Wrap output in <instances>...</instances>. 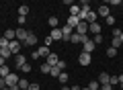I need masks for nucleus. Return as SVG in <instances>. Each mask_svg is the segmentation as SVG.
Masks as SVG:
<instances>
[{"mask_svg": "<svg viewBox=\"0 0 123 90\" xmlns=\"http://www.w3.org/2000/svg\"><path fill=\"white\" fill-rule=\"evenodd\" d=\"M121 88H123V84H121Z\"/></svg>", "mask_w": 123, "mask_h": 90, "instance_id": "obj_52", "label": "nucleus"}, {"mask_svg": "<svg viewBox=\"0 0 123 90\" xmlns=\"http://www.w3.org/2000/svg\"><path fill=\"white\" fill-rule=\"evenodd\" d=\"M10 90H21V88H18V86H12V88H10Z\"/></svg>", "mask_w": 123, "mask_h": 90, "instance_id": "obj_48", "label": "nucleus"}, {"mask_svg": "<svg viewBox=\"0 0 123 90\" xmlns=\"http://www.w3.org/2000/svg\"><path fill=\"white\" fill-rule=\"evenodd\" d=\"M105 23H107V25H109V27H113V25H115V23H117V21H115V17H113V14H109V17L105 18Z\"/></svg>", "mask_w": 123, "mask_h": 90, "instance_id": "obj_33", "label": "nucleus"}, {"mask_svg": "<svg viewBox=\"0 0 123 90\" xmlns=\"http://www.w3.org/2000/svg\"><path fill=\"white\" fill-rule=\"evenodd\" d=\"M17 23H18V25L23 27V25H25V23H27V17H18V18H17Z\"/></svg>", "mask_w": 123, "mask_h": 90, "instance_id": "obj_40", "label": "nucleus"}, {"mask_svg": "<svg viewBox=\"0 0 123 90\" xmlns=\"http://www.w3.org/2000/svg\"><path fill=\"white\" fill-rule=\"evenodd\" d=\"M121 33H123V31H121V29H117V27H115V29L111 31V35H113V37H119V35H121Z\"/></svg>", "mask_w": 123, "mask_h": 90, "instance_id": "obj_39", "label": "nucleus"}, {"mask_svg": "<svg viewBox=\"0 0 123 90\" xmlns=\"http://www.w3.org/2000/svg\"><path fill=\"white\" fill-rule=\"evenodd\" d=\"M76 35H88V23H78V27L74 29Z\"/></svg>", "mask_w": 123, "mask_h": 90, "instance_id": "obj_9", "label": "nucleus"}, {"mask_svg": "<svg viewBox=\"0 0 123 90\" xmlns=\"http://www.w3.org/2000/svg\"><path fill=\"white\" fill-rule=\"evenodd\" d=\"M27 35H29V31H27V29H23V27H18V29H17V39H18L21 43H25Z\"/></svg>", "mask_w": 123, "mask_h": 90, "instance_id": "obj_12", "label": "nucleus"}, {"mask_svg": "<svg viewBox=\"0 0 123 90\" xmlns=\"http://www.w3.org/2000/svg\"><path fill=\"white\" fill-rule=\"evenodd\" d=\"M117 49H113V47H109V49H107V55H109V57H115V55H117Z\"/></svg>", "mask_w": 123, "mask_h": 90, "instance_id": "obj_35", "label": "nucleus"}, {"mask_svg": "<svg viewBox=\"0 0 123 90\" xmlns=\"http://www.w3.org/2000/svg\"><path fill=\"white\" fill-rule=\"evenodd\" d=\"M121 45H123V43H121V39H119V37H111V45H109V47H113V49H117V51H119Z\"/></svg>", "mask_w": 123, "mask_h": 90, "instance_id": "obj_19", "label": "nucleus"}, {"mask_svg": "<svg viewBox=\"0 0 123 90\" xmlns=\"http://www.w3.org/2000/svg\"><path fill=\"white\" fill-rule=\"evenodd\" d=\"M109 80H111V74H107V72H103L101 76H98V84H109Z\"/></svg>", "mask_w": 123, "mask_h": 90, "instance_id": "obj_20", "label": "nucleus"}, {"mask_svg": "<svg viewBox=\"0 0 123 90\" xmlns=\"http://www.w3.org/2000/svg\"><path fill=\"white\" fill-rule=\"evenodd\" d=\"M23 64H27V57L23 55V53H18V55H14V68L18 70V68H21Z\"/></svg>", "mask_w": 123, "mask_h": 90, "instance_id": "obj_13", "label": "nucleus"}, {"mask_svg": "<svg viewBox=\"0 0 123 90\" xmlns=\"http://www.w3.org/2000/svg\"><path fill=\"white\" fill-rule=\"evenodd\" d=\"M51 41H53L51 37H45V47H49V45H51Z\"/></svg>", "mask_w": 123, "mask_h": 90, "instance_id": "obj_44", "label": "nucleus"}, {"mask_svg": "<svg viewBox=\"0 0 123 90\" xmlns=\"http://www.w3.org/2000/svg\"><path fill=\"white\" fill-rule=\"evenodd\" d=\"M119 39H121V43H123V33H121V35H119Z\"/></svg>", "mask_w": 123, "mask_h": 90, "instance_id": "obj_49", "label": "nucleus"}, {"mask_svg": "<svg viewBox=\"0 0 123 90\" xmlns=\"http://www.w3.org/2000/svg\"><path fill=\"white\" fill-rule=\"evenodd\" d=\"M18 80H21V78H18V74H14V72H10L8 76L4 78V82H6V86H8V88L17 86V84H18Z\"/></svg>", "mask_w": 123, "mask_h": 90, "instance_id": "obj_2", "label": "nucleus"}, {"mask_svg": "<svg viewBox=\"0 0 123 90\" xmlns=\"http://www.w3.org/2000/svg\"><path fill=\"white\" fill-rule=\"evenodd\" d=\"M10 72H12V70H10L8 66H2V68H0V78H6Z\"/></svg>", "mask_w": 123, "mask_h": 90, "instance_id": "obj_24", "label": "nucleus"}, {"mask_svg": "<svg viewBox=\"0 0 123 90\" xmlns=\"http://www.w3.org/2000/svg\"><path fill=\"white\" fill-rule=\"evenodd\" d=\"M107 4H111V6H121L123 2H121V0H109V2H107Z\"/></svg>", "mask_w": 123, "mask_h": 90, "instance_id": "obj_38", "label": "nucleus"}, {"mask_svg": "<svg viewBox=\"0 0 123 90\" xmlns=\"http://www.w3.org/2000/svg\"><path fill=\"white\" fill-rule=\"evenodd\" d=\"M82 90H88V88H82Z\"/></svg>", "mask_w": 123, "mask_h": 90, "instance_id": "obj_50", "label": "nucleus"}, {"mask_svg": "<svg viewBox=\"0 0 123 90\" xmlns=\"http://www.w3.org/2000/svg\"><path fill=\"white\" fill-rule=\"evenodd\" d=\"M97 18H98L97 10H90V12H88V17H86V23H88V25H92V23H97Z\"/></svg>", "mask_w": 123, "mask_h": 90, "instance_id": "obj_18", "label": "nucleus"}, {"mask_svg": "<svg viewBox=\"0 0 123 90\" xmlns=\"http://www.w3.org/2000/svg\"><path fill=\"white\" fill-rule=\"evenodd\" d=\"M4 88H8V86H6V82H4V78H0V90H4Z\"/></svg>", "mask_w": 123, "mask_h": 90, "instance_id": "obj_41", "label": "nucleus"}, {"mask_svg": "<svg viewBox=\"0 0 123 90\" xmlns=\"http://www.w3.org/2000/svg\"><path fill=\"white\" fill-rule=\"evenodd\" d=\"M2 37H4V39H8V41H14V39H17V29H6Z\"/></svg>", "mask_w": 123, "mask_h": 90, "instance_id": "obj_14", "label": "nucleus"}, {"mask_svg": "<svg viewBox=\"0 0 123 90\" xmlns=\"http://www.w3.org/2000/svg\"><path fill=\"white\" fill-rule=\"evenodd\" d=\"M8 49H10V53H12V55H18V53H21V49H23V43L18 41V39H14V41L8 43Z\"/></svg>", "mask_w": 123, "mask_h": 90, "instance_id": "obj_1", "label": "nucleus"}, {"mask_svg": "<svg viewBox=\"0 0 123 90\" xmlns=\"http://www.w3.org/2000/svg\"><path fill=\"white\" fill-rule=\"evenodd\" d=\"M60 70H57V68H51V72H49V76H53V78H57V76H60Z\"/></svg>", "mask_w": 123, "mask_h": 90, "instance_id": "obj_37", "label": "nucleus"}, {"mask_svg": "<svg viewBox=\"0 0 123 90\" xmlns=\"http://www.w3.org/2000/svg\"><path fill=\"white\" fill-rule=\"evenodd\" d=\"M18 70H21L23 74H29V72H31V64H29V61H27V64H23V66H21V68H18Z\"/></svg>", "mask_w": 123, "mask_h": 90, "instance_id": "obj_30", "label": "nucleus"}, {"mask_svg": "<svg viewBox=\"0 0 123 90\" xmlns=\"http://www.w3.org/2000/svg\"><path fill=\"white\" fill-rule=\"evenodd\" d=\"M53 68H57L60 72H64V70H66V61H64V60H60V61H57L55 66H53Z\"/></svg>", "mask_w": 123, "mask_h": 90, "instance_id": "obj_31", "label": "nucleus"}, {"mask_svg": "<svg viewBox=\"0 0 123 90\" xmlns=\"http://www.w3.org/2000/svg\"><path fill=\"white\" fill-rule=\"evenodd\" d=\"M88 39H90L88 35H76V33H74V35L70 37V41H72V43H76V45H78V43L82 45V43H84V41H88Z\"/></svg>", "mask_w": 123, "mask_h": 90, "instance_id": "obj_8", "label": "nucleus"}, {"mask_svg": "<svg viewBox=\"0 0 123 90\" xmlns=\"http://www.w3.org/2000/svg\"><path fill=\"white\" fill-rule=\"evenodd\" d=\"M0 57H4V60H8V57H12V53H10V49H8V47L0 49Z\"/></svg>", "mask_w": 123, "mask_h": 90, "instance_id": "obj_25", "label": "nucleus"}, {"mask_svg": "<svg viewBox=\"0 0 123 90\" xmlns=\"http://www.w3.org/2000/svg\"><path fill=\"white\" fill-rule=\"evenodd\" d=\"M8 39H4V37H0V49H4V47H8Z\"/></svg>", "mask_w": 123, "mask_h": 90, "instance_id": "obj_34", "label": "nucleus"}, {"mask_svg": "<svg viewBox=\"0 0 123 90\" xmlns=\"http://www.w3.org/2000/svg\"><path fill=\"white\" fill-rule=\"evenodd\" d=\"M97 14H98V17H103V18H107V17L111 14L109 4H101V6H98V10H97Z\"/></svg>", "mask_w": 123, "mask_h": 90, "instance_id": "obj_10", "label": "nucleus"}, {"mask_svg": "<svg viewBox=\"0 0 123 90\" xmlns=\"http://www.w3.org/2000/svg\"><path fill=\"white\" fill-rule=\"evenodd\" d=\"M27 90H39V84H29V88Z\"/></svg>", "mask_w": 123, "mask_h": 90, "instance_id": "obj_42", "label": "nucleus"}, {"mask_svg": "<svg viewBox=\"0 0 123 90\" xmlns=\"http://www.w3.org/2000/svg\"><path fill=\"white\" fill-rule=\"evenodd\" d=\"M109 84H111V86H117V84H119V76H111Z\"/></svg>", "mask_w": 123, "mask_h": 90, "instance_id": "obj_36", "label": "nucleus"}, {"mask_svg": "<svg viewBox=\"0 0 123 90\" xmlns=\"http://www.w3.org/2000/svg\"><path fill=\"white\" fill-rule=\"evenodd\" d=\"M78 23H82V21H78V17H68L66 25H68V27H72V29H76V27H78Z\"/></svg>", "mask_w": 123, "mask_h": 90, "instance_id": "obj_17", "label": "nucleus"}, {"mask_svg": "<svg viewBox=\"0 0 123 90\" xmlns=\"http://www.w3.org/2000/svg\"><path fill=\"white\" fill-rule=\"evenodd\" d=\"M90 61H92V55H90V53H84V51L78 53V64H80V66H90Z\"/></svg>", "mask_w": 123, "mask_h": 90, "instance_id": "obj_4", "label": "nucleus"}, {"mask_svg": "<svg viewBox=\"0 0 123 90\" xmlns=\"http://www.w3.org/2000/svg\"><path fill=\"white\" fill-rule=\"evenodd\" d=\"M60 29H62V37H64L62 41H70V37L74 35V29H72V27H68L66 23H64V25L60 27Z\"/></svg>", "mask_w": 123, "mask_h": 90, "instance_id": "obj_3", "label": "nucleus"}, {"mask_svg": "<svg viewBox=\"0 0 123 90\" xmlns=\"http://www.w3.org/2000/svg\"><path fill=\"white\" fill-rule=\"evenodd\" d=\"M17 86H18V88H21V90H27V88H29V82H27L25 78H21V80H18V84H17Z\"/></svg>", "mask_w": 123, "mask_h": 90, "instance_id": "obj_28", "label": "nucleus"}, {"mask_svg": "<svg viewBox=\"0 0 123 90\" xmlns=\"http://www.w3.org/2000/svg\"><path fill=\"white\" fill-rule=\"evenodd\" d=\"M27 14H29V6L21 4V6H18V17H27Z\"/></svg>", "mask_w": 123, "mask_h": 90, "instance_id": "obj_23", "label": "nucleus"}, {"mask_svg": "<svg viewBox=\"0 0 123 90\" xmlns=\"http://www.w3.org/2000/svg\"><path fill=\"white\" fill-rule=\"evenodd\" d=\"M90 39L94 41V45H101V43H103V39H105V37H103V35H94V37H90Z\"/></svg>", "mask_w": 123, "mask_h": 90, "instance_id": "obj_32", "label": "nucleus"}, {"mask_svg": "<svg viewBox=\"0 0 123 90\" xmlns=\"http://www.w3.org/2000/svg\"><path fill=\"white\" fill-rule=\"evenodd\" d=\"M39 70H41V74H49V72H51V66H49V64H45V61H43Z\"/></svg>", "mask_w": 123, "mask_h": 90, "instance_id": "obj_29", "label": "nucleus"}, {"mask_svg": "<svg viewBox=\"0 0 123 90\" xmlns=\"http://www.w3.org/2000/svg\"><path fill=\"white\" fill-rule=\"evenodd\" d=\"M57 61H60V57H57L55 53H49V55H47V60H45V64H49V66L53 68V66H55Z\"/></svg>", "mask_w": 123, "mask_h": 90, "instance_id": "obj_16", "label": "nucleus"}, {"mask_svg": "<svg viewBox=\"0 0 123 90\" xmlns=\"http://www.w3.org/2000/svg\"><path fill=\"white\" fill-rule=\"evenodd\" d=\"M101 31H103V27H101V23H92V25H88V33L94 37V35H101Z\"/></svg>", "mask_w": 123, "mask_h": 90, "instance_id": "obj_6", "label": "nucleus"}, {"mask_svg": "<svg viewBox=\"0 0 123 90\" xmlns=\"http://www.w3.org/2000/svg\"><path fill=\"white\" fill-rule=\"evenodd\" d=\"M62 90H70V86H62Z\"/></svg>", "mask_w": 123, "mask_h": 90, "instance_id": "obj_47", "label": "nucleus"}, {"mask_svg": "<svg viewBox=\"0 0 123 90\" xmlns=\"http://www.w3.org/2000/svg\"><path fill=\"white\" fill-rule=\"evenodd\" d=\"M80 14V4H72L70 6V17H78Z\"/></svg>", "mask_w": 123, "mask_h": 90, "instance_id": "obj_22", "label": "nucleus"}, {"mask_svg": "<svg viewBox=\"0 0 123 90\" xmlns=\"http://www.w3.org/2000/svg\"><path fill=\"white\" fill-rule=\"evenodd\" d=\"M101 90H113V86H111V84H103Z\"/></svg>", "mask_w": 123, "mask_h": 90, "instance_id": "obj_43", "label": "nucleus"}, {"mask_svg": "<svg viewBox=\"0 0 123 90\" xmlns=\"http://www.w3.org/2000/svg\"><path fill=\"white\" fill-rule=\"evenodd\" d=\"M23 45H27V47H33V45H37V35L29 31V35H27V39H25V43H23Z\"/></svg>", "mask_w": 123, "mask_h": 90, "instance_id": "obj_5", "label": "nucleus"}, {"mask_svg": "<svg viewBox=\"0 0 123 90\" xmlns=\"http://www.w3.org/2000/svg\"><path fill=\"white\" fill-rule=\"evenodd\" d=\"M119 84H123V74H121V76H119Z\"/></svg>", "mask_w": 123, "mask_h": 90, "instance_id": "obj_46", "label": "nucleus"}, {"mask_svg": "<svg viewBox=\"0 0 123 90\" xmlns=\"http://www.w3.org/2000/svg\"><path fill=\"white\" fill-rule=\"evenodd\" d=\"M49 27H51V29H57V27H60V18L57 17H49Z\"/></svg>", "mask_w": 123, "mask_h": 90, "instance_id": "obj_21", "label": "nucleus"}, {"mask_svg": "<svg viewBox=\"0 0 123 90\" xmlns=\"http://www.w3.org/2000/svg\"><path fill=\"white\" fill-rule=\"evenodd\" d=\"M94 47H97V45H94L92 39H88V41L82 43V51H84V53H92V51H94Z\"/></svg>", "mask_w": 123, "mask_h": 90, "instance_id": "obj_7", "label": "nucleus"}, {"mask_svg": "<svg viewBox=\"0 0 123 90\" xmlns=\"http://www.w3.org/2000/svg\"><path fill=\"white\" fill-rule=\"evenodd\" d=\"M4 90H10V88H4Z\"/></svg>", "mask_w": 123, "mask_h": 90, "instance_id": "obj_51", "label": "nucleus"}, {"mask_svg": "<svg viewBox=\"0 0 123 90\" xmlns=\"http://www.w3.org/2000/svg\"><path fill=\"white\" fill-rule=\"evenodd\" d=\"M57 80H60V84H66V82H68V80H70V76H68V74H66V72H62V74H60V76H57Z\"/></svg>", "mask_w": 123, "mask_h": 90, "instance_id": "obj_27", "label": "nucleus"}, {"mask_svg": "<svg viewBox=\"0 0 123 90\" xmlns=\"http://www.w3.org/2000/svg\"><path fill=\"white\" fill-rule=\"evenodd\" d=\"M35 51H37V55H39V60H41V57H45V60H47V55L51 53V51H49V47H45V45H41V47H37Z\"/></svg>", "mask_w": 123, "mask_h": 90, "instance_id": "obj_11", "label": "nucleus"}, {"mask_svg": "<svg viewBox=\"0 0 123 90\" xmlns=\"http://www.w3.org/2000/svg\"><path fill=\"white\" fill-rule=\"evenodd\" d=\"M86 88H88V90H101V84H98V80H92Z\"/></svg>", "mask_w": 123, "mask_h": 90, "instance_id": "obj_26", "label": "nucleus"}, {"mask_svg": "<svg viewBox=\"0 0 123 90\" xmlns=\"http://www.w3.org/2000/svg\"><path fill=\"white\" fill-rule=\"evenodd\" d=\"M49 37H51L53 41H62V39H64V37H62V29H60V27H57V29H51Z\"/></svg>", "mask_w": 123, "mask_h": 90, "instance_id": "obj_15", "label": "nucleus"}, {"mask_svg": "<svg viewBox=\"0 0 123 90\" xmlns=\"http://www.w3.org/2000/svg\"><path fill=\"white\" fill-rule=\"evenodd\" d=\"M2 66H6V60H4V57H0V68H2Z\"/></svg>", "mask_w": 123, "mask_h": 90, "instance_id": "obj_45", "label": "nucleus"}]
</instances>
